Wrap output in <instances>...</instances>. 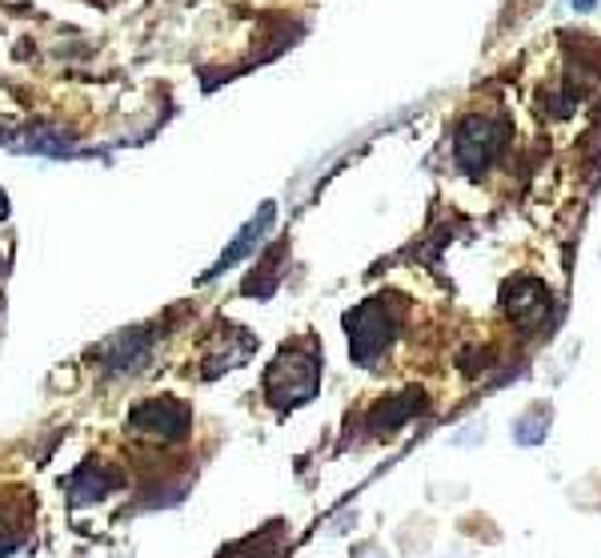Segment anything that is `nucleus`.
Returning <instances> with one entry per match:
<instances>
[{
    "label": "nucleus",
    "mask_w": 601,
    "mask_h": 558,
    "mask_svg": "<svg viewBox=\"0 0 601 558\" xmlns=\"http://www.w3.org/2000/svg\"><path fill=\"white\" fill-rule=\"evenodd\" d=\"M405 322V302L393 298V293H381V298H369L361 302L357 310L345 314V329H349V353L357 365H373L389 346H393L397 329Z\"/></svg>",
    "instance_id": "nucleus-1"
},
{
    "label": "nucleus",
    "mask_w": 601,
    "mask_h": 558,
    "mask_svg": "<svg viewBox=\"0 0 601 558\" xmlns=\"http://www.w3.org/2000/svg\"><path fill=\"white\" fill-rule=\"evenodd\" d=\"M317 390H321V358L313 346H285L264 370V398L276 410H297L317 398Z\"/></svg>",
    "instance_id": "nucleus-2"
},
{
    "label": "nucleus",
    "mask_w": 601,
    "mask_h": 558,
    "mask_svg": "<svg viewBox=\"0 0 601 558\" xmlns=\"http://www.w3.org/2000/svg\"><path fill=\"white\" fill-rule=\"evenodd\" d=\"M505 141H509V121L505 117H493V113H469V117H461L453 129L457 170L469 173V177H481L505 153Z\"/></svg>",
    "instance_id": "nucleus-3"
},
{
    "label": "nucleus",
    "mask_w": 601,
    "mask_h": 558,
    "mask_svg": "<svg viewBox=\"0 0 601 558\" xmlns=\"http://www.w3.org/2000/svg\"><path fill=\"white\" fill-rule=\"evenodd\" d=\"M189 426H192V410L185 402L149 398V402H141L137 410H129L125 434L141 438V442H161V446H168V442H180V438L189 434Z\"/></svg>",
    "instance_id": "nucleus-4"
},
{
    "label": "nucleus",
    "mask_w": 601,
    "mask_h": 558,
    "mask_svg": "<svg viewBox=\"0 0 601 558\" xmlns=\"http://www.w3.org/2000/svg\"><path fill=\"white\" fill-rule=\"evenodd\" d=\"M502 305H505V317H509L517 329H538L553 310V293L550 286L538 278H514L505 281Z\"/></svg>",
    "instance_id": "nucleus-5"
},
{
    "label": "nucleus",
    "mask_w": 601,
    "mask_h": 558,
    "mask_svg": "<svg viewBox=\"0 0 601 558\" xmlns=\"http://www.w3.org/2000/svg\"><path fill=\"white\" fill-rule=\"evenodd\" d=\"M273 221H276V206H273V201H264V206L257 209V213H252V218L245 221V225H240V233H237V237H233V242L225 245V254L216 257V261H213V269H209V274H204V281L221 278V274H225V269H233V266H237V261H245V257H249L252 249H257V245H261V237H264V233H269V225H273Z\"/></svg>",
    "instance_id": "nucleus-6"
},
{
    "label": "nucleus",
    "mask_w": 601,
    "mask_h": 558,
    "mask_svg": "<svg viewBox=\"0 0 601 558\" xmlns=\"http://www.w3.org/2000/svg\"><path fill=\"white\" fill-rule=\"evenodd\" d=\"M550 430H553V402L538 398V402H529L526 410L514 418L509 438H514V446H521V450H538V446H545Z\"/></svg>",
    "instance_id": "nucleus-7"
},
{
    "label": "nucleus",
    "mask_w": 601,
    "mask_h": 558,
    "mask_svg": "<svg viewBox=\"0 0 601 558\" xmlns=\"http://www.w3.org/2000/svg\"><path fill=\"white\" fill-rule=\"evenodd\" d=\"M429 406L425 402V390H405V394H397V398H385L377 410L369 414V430L373 434H393V430H401V426L413 418V414H421Z\"/></svg>",
    "instance_id": "nucleus-8"
},
{
    "label": "nucleus",
    "mask_w": 601,
    "mask_h": 558,
    "mask_svg": "<svg viewBox=\"0 0 601 558\" xmlns=\"http://www.w3.org/2000/svg\"><path fill=\"white\" fill-rule=\"evenodd\" d=\"M149 350H153V338L144 329H125V334H117V338H108L101 346V358L113 370H141L149 362Z\"/></svg>",
    "instance_id": "nucleus-9"
},
{
    "label": "nucleus",
    "mask_w": 601,
    "mask_h": 558,
    "mask_svg": "<svg viewBox=\"0 0 601 558\" xmlns=\"http://www.w3.org/2000/svg\"><path fill=\"white\" fill-rule=\"evenodd\" d=\"M113 486H117V474H108L101 462H89V466H81L76 478H72V502H93V498H105Z\"/></svg>",
    "instance_id": "nucleus-10"
},
{
    "label": "nucleus",
    "mask_w": 601,
    "mask_h": 558,
    "mask_svg": "<svg viewBox=\"0 0 601 558\" xmlns=\"http://www.w3.org/2000/svg\"><path fill=\"white\" fill-rule=\"evenodd\" d=\"M565 502L574 510H581V514H601V474L589 470L577 483L565 486Z\"/></svg>",
    "instance_id": "nucleus-11"
},
{
    "label": "nucleus",
    "mask_w": 601,
    "mask_h": 558,
    "mask_svg": "<svg viewBox=\"0 0 601 558\" xmlns=\"http://www.w3.org/2000/svg\"><path fill=\"white\" fill-rule=\"evenodd\" d=\"M485 438H490V418L481 414V418H469L457 434H449V446L453 450H478V446H485Z\"/></svg>",
    "instance_id": "nucleus-12"
},
{
    "label": "nucleus",
    "mask_w": 601,
    "mask_h": 558,
    "mask_svg": "<svg viewBox=\"0 0 601 558\" xmlns=\"http://www.w3.org/2000/svg\"><path fill=\"white\" fill-rule=\"evenodd\" d=\"M273 538H276V531H269L264 538H245V543L237 546V550H228V555H221V558H269L273 555Z\"/></svg>",
    "instance_id": "nucleus-13"
},
{
    "label": "nucleus",
    "mask_w": 601,
    "mask_h": 558,
    "mask_svg": "<svg viewBox=\"0 0 601 558\" xmlns=\"http://www.w3.org/2000/svg\"><path fill=\"white\" fill-rule=\"evenodd\" d=\"M429 498L437 507H457L469 498V483H429Z\"/></svg>",
    "instance_id": "nucleus-14"
},
{
    "label": "nucleus",
    "mask_w": 601,
    "mask_h": 558,
    "mask_svg": "<svg viewBox=\"0 0 601 558\" xmlns=\"http://www.w3.org/2000/svg\"><path fill=\"white\" fill-rule=\"evenodd\" d=\"M461 526H466V534H473V538H481V543H485V546H497V543H502V531L493 526L490 514H473V519H466V522H461Z\"/></svg>",
    "instance_id": "nucleus-15"
},
{
    "label": "nucleus",
    "mask_w": 601,
    "mask_h": 558,
    "mask_svg": "<svg viewBox=\"0 0 601 558\" xmlns=\"http://www.w3.org/2000/svg\"><path fill=\"white\" fill-rule=\"evenodd\" d=\"M28 137H33L28 149H36V153H52V158H57V153L69 149V141H60V133H52V129H33Z\"/></svg>",
    "instance_id": "nucleus-16"
},
{
    "label": "nucleus",
    "mask_w": 601,
    "mask_h": 558,
    "mask_svg": "<svg viewBox=\"0 0 601 558\" xmlns=\"http://www.w3.org/2000/svg\"><path fill=\"white\" fill-rule=\"evenodd\" d=\"M349 558H389V555H385V546H381V543H373V538H365V543L353 546V555H349Z\"/></svg>",
    "instance_id": "nucleus-17"
},
{
    "label": "nucleus",
    "mask_w": 601,
    "mask_h": 558,
    "mask_svg": "<svg viewBox=\"0 0 601 558\" xmlns=\"http://www.w3.org/2000/svg\"><path fill=\"white\" fill-rule=\"evenodd\" d=\"M16 543H21V534H16V531L9 526V522L0 519V555H9V550H12Z\"/></svg>",
    "instance_id": "nucleus-18"
},
{
    "label": "nucleus",
    "mask_w": 601,
    "mask_h": 558,
    "mask_svg": "<svg viewBox=\"0 0 601 558\" xmlns=\"http://www.w3.org/2000/svg\"><path fill=\"white\" fill-rule=\"evenodd\" d=\"M349 522H357V510H353V514H341V519H333L329 534H345V531H349Z\"/></svg>",
    "instance_id": "nucleus-19"
},
{
    "label": "nucleus",
    "mask_w": 601,
    "mask_h": 558,
    "mask_svg": "<svg viewBox=\"0 0 601 558\" xmlns=\"http://www.w3.org/2000/svg\"><path fill=\"white\" fill-rule=\"evenodd\" d=\"M9 218V194H4V189H0V221Z\"/></svg>",
    "instance_id": "nucleus-20"
},
{
    "label": "nucleus",
    "mask_w": 601,
    "mask_h": 558,
    "mask_svg": "<svg viewBox=\"0 0 601 558\" xmlns=\"http://www.w3.org/2000/svg\"><path fill=\"white\" fill-rule=\"evenodd\" d=\"M574 4H577V9H589V4H593V0H574Z\"/></svg>",
    "instance_id": "nucleus-21"
}]
</instances>
